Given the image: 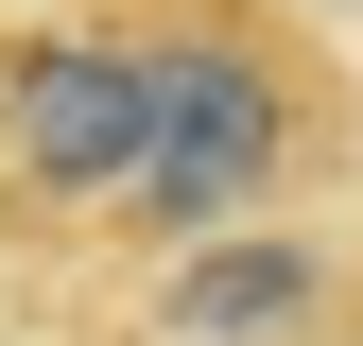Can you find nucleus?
I'll return each mask as SVG.
<instances>
[{
    "label": "nucleus",
    "instance_id": "7ed1b4c3",
    "mask_svg": "<svg viewBox=\"0 0 363 346\" xmlns=\"http://www.w3.org/2000/svg\"><path fill=\"white\" fill-rule=\"evenodd\" d=\"M329 312H346V277H329V242H294V225L191 242L156 277V346H311Z\"/></svg>",
    "mask_w": 363,
    "mask_h": 346
},
{
    "label": "nucleus",
    "instance_id": "f03ea898",
    "mask_svg": "<svg viewBox=\"0 0 363 346\" xmlns=\"http://www.w3.org/2000/svg\"><path fill=\"white\" fill-rule=\"evenodd\" d=\"M121 191H139V35H121V0H69V18L0 35V208L121 242Z\"/></svg>",
    "mask_w": 363,
    "mask_h": 346
},
{
    "label": "nucleus",
    "instance_id": "f257e3e1",
    "mask_svg": "<svg viewBox=\"0 0 363 346\" xmlns=\"http://www.w3.org/2000/svg\"><path fill=\"white\" fill-rule=\"evenodd\" d=\"M121 35H139V191H121V242H156V260L242 242L346 156V104H329L294 18H259V0H121Z\"/></svg>",
    "mask_w": 363,
    "mask_h": 346
}]
</instances>
